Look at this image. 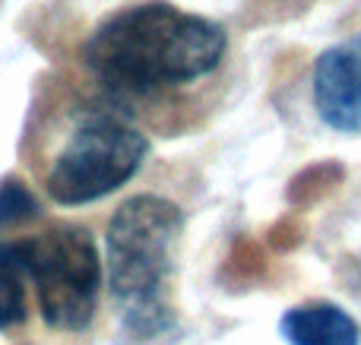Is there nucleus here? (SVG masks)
I'll list each match as a JSON object with an SVG mask.
<instances>
[{"label": "nucleus", "instance_id": "1", "mask_svg": "<svg viewBox=\"0 0 361 345\" xmlns=\"http://www.w3.org/2000/svg\"><path fill=\"white\" fill-rule=\"evenodd\" d=\"M228 35L219 23L165 0L108 16L86 42V67L118 95H152L203 80L222 63Z\"/></svg>", "mask_w": 361, "mask_h": 345}, {"label": "nucleus", "instance_id": "2", "mask_svg": "<svg viewBox=\"0 0 361 345\" xmlns=\"http://www.w3.org/2000/svg\"><path fill=\"white\" fill-rule=\"evenodd\" d=\"M180 232L184 213L156 194L124 200L108 222V285L121 304L127 336L137 342L165 336L175 327V310L165 301V289L175 272Z\"/></svg>", "mask_w": 361, "mask_h": 345}, {"label": "nucleus", "instance_id": "3", "mask_svg": "<svg viewBox=\"0 0 361 345\" xmlns=\"http://www.w3.org/2000/svg\"><path fill=\"white\" fill-rule=\"evenodd\" d=\"M19 251L44 323L63 333L86 330L102 289V257L92 234L80 225H51L35 238L19 241Z\"/></svg>", "mask_w": 361, "mask_h": 345}, {"label": "nucleus", "instance_id": "4", "mask_svg": "<svg viewBox=\"0 0 361 345\" xmlns=\"http://www.w3.org/2000/svg\"><path fill=\"white\" fill-rule=\"evenodd\" d=\"M149 156L143 130L114 114H92L57 152L48 171V194L61 206H82L121 190Z\"/></svg>", "mask_w": 361, "mask_h": 345}, {"label": "nucleus", "instance_id": "5", "mask_svg": "<svg viewBox=\"0 0 361 345\" xmlns=\"http://www.w3.org/2000/svg\"><path fill=\"white\" fill-rule=\"evenodd\" d=\"M311 99L330 130L361 133V32L320 51L311 73Z\"/></svg>", "mask_w": 361, "mask_h": 345}, {"label": "nucleus", "instance_id": "6", "mask_svg": "<svg viewBox=\"0 0 361 345\" xmlns=\"http://www.w3.org/2000/svg\"><path fill=\"white\" fill-rule=\"evenodd\" d=\"M286 345H361L358 320L330 301H311L288 308L279 320Z\"/></svg>", "mask_w": 361, "mask_h": 345}, {"label": "nucleus", "instance_id": "7", "mask_svg": "<svg viewBox=\"0 0 361 345\" xmlns=\"http://www.w3.org/2000/svg\"><path fill=\"white\" fill-rule=\"evenodd\" d=\"M25 263H23V251L16 244H0V330H10L16 323L25 320Z\"/></svg>", "mask_w": 361, "mask_h": 345}, {"label": "nucleus", "instance_id": "8", "mask_svg": "<svg viewBox=\"0 0 361 345\" xmlns=\"http://www.w3.org/2000/svg\"><path fill=\"white\" fill-rule=\"evenodd\" d=\"M38 215V203L29 194V187L19 181H0V228L6 225H19L25 219Z\"/></svg>", "mask_w": 361, "mask_h": 345}]
</instances>
